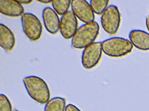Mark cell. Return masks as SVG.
<instances>
[{
    "label": "cell",
    "instance_id": "cell-1",
    "mask_svg": "<svg viewBox=\"0 0 149 111\" xmlns=\"http://www.w3.org/2000/svg\"><path fill=\"white\" fill-rule=\"evenodd\" d=\"M23 82L29 95L35 101L46 104L50 100V91L43 79L35 75H29L24 78Z\"/></svg>",
    "mask_w": 149,
    "mask_h": 111
},
{
    "label": "cell",
    "instance_id": "cell-2",
    "mask_svg": "<svg viewBox=\"0 0 149 111\" xmlns=\"http://www.w3.org/2000/svg\"><path fill=\"white\" fill-rule=\"evenodd\" d=\"M100 27L97 22L84 23L78 28L71 40L74 48L84 49L95 42L99 34Z\"/></svg>",
    "mask_w": 149,
    "mask_h": 111
},
{
    "label": "cell",
    "instance_id": "cell-3",
    "mask_svg": "<svg viewBox=\"0 0 149 111\" xmlns=\"http://www.w3.org/2000/svg\"><path fill=\"white\" fill-rule=\"evenodd\" d=\"M103 52L112 57H120L130 53L133 45L128 39L121 37H113L102 42Z\"/></svg>",
    "mask_w": 149,
    "mask_h": 111
},
{
    "label": "cell",
    "instance_id": "cell-4",
    "mask_svg": "<svg viewBox=\"0 0 149 111\" xmlns=\"http://www.w3.org/2000/svg\"><path fill=\"white\" fill-rule=\"evenodd\" d=\"M121 21V14L118 8L115 5H109L101 16L102 27L106 33L111 35L117 33Z\"/></svg>",
    "mask_w": 149,
    "mask_h": 111
},
{
    "label": "cell",
    "instance_id": "cell-5",
    "mask_svg": "<svg viewBox=\"0 0 149 111\" xmlns=\"http://www.w3.org/2000/svg\"><path fill=\"white\" fill-rule=\"evenodd\" d=\"M22 29L26 36L33 41L40 40L42 33V26L40 19L31 13H25L21 16Z\"/></svg>",
    "mask_w": 149,
    "mask_h": 111
},
{
    "label": "cell",
    "instance_id": "cell-6",
    "mask_svg": "<svg viewBox=\"0 0 149 111\" xmlns=\"http://www.w3.org/2000/svg\"><path fill=\"white\" fill-rule=\"evenodd\" d=\"M102 52L101 42H95L85 48L81 56L84 67L89 69L96 66L101 60Z\"/></svg>",
    "mask_w": 149,
    "mask_h": 111
},
{
    "label": "cell",
    "instance_id": "cell-7",
    "mask_svg": "<svg viewBox=\"0 0 149 111\" xmlns=\"http://www.w3.org/2000/svg\"><path fill=\"white\" fill-rule=\"evenodd\" d=\"M72 11L77 18L85 23L94 21L95 14L90 3L85 0L71 1Z\"/></svg>",
    "mask_w": 149,
    "mask_h": 111
},
{
    "label": "cell",
    "instance_id": "cell-8",
    "mask_svg": "<svg viewBox=\"0 0 149 111\" xmlns=\"http://www.w3.org/2000/svg\"><path fill=\"white\" fill-rule=\"evenodd\" d=\"M78 29L77 18L72 11H68L62 16L60 20V31L63 37L72 39Z\"/></svg>",
    "mask_w": 149,
    "mask_h": 111
},
{
    "label": "cell",
    "instance_id": "cell-9",
    "mask_svg": "<svg viewBox=\"0 0 149 111\" xmlns=\"http://www.w3.org/2000/svg\"><path fill=\"white\" fill-rule=\"evenodd\" d=\"M43 23L49 33L54 34L60 30V19L58 14L50 7H46L42 10Z\"/></svg>",
    "mask_w": 149,
    "mask_h": 111
},
{
    "label": "cell",
    "instance_id": "cell-10",
    "mask_svg": "<svg viewBox=\"0 0 149 111\" xmlns=\"http://www.w3.org/2000/svg\"><path fill=\"white\" fill-rule=\"evenodd\" d=\"M24 8L18 1L0 0V12L2 14L10 17L22 16Z\"/></svg>",
    "mask_w": 149,
    "mask_h": 111
},
{
    "label": "cell",
    "instance_id": "cell-11",
    "mask_svg": "<svg viewBox=\"0 0 149 111\" xmlns=\"http://www.w3.org/2000/svg\"><path fill=\"white\" fill-rule=\"evenodd\" d=\"M129 40L133 46L143 51L149 50V34L141 29H133L129 35Z\"/></svg>",
    "mask_w": 149,
    "mask_h": 111
},
{
    "label": "cell",
    "instance_id": "cell-12",
    "mask_svg": "<svg viewBox=\"0 0 149 111\" xmlns=\"http://www.w3.org/2000/svg\"><path fill=\"white\" fill-rule=\"evenodd\" d=\"M15 45V37L13 31L5 24H0V46L7 51H12Z\"/></svg>",
    "mask_w": 149,
    "mask_h": 111
},
{
    "label": "cell",
    "instance_id": "cell-13",
    "mask_svg": "<svg viewBox=\"0 0 149 111\" xmlns=\"http://www.w3.org/2000/svg\"><path fill=\"white\" fill-rule=\"evenodd\" d=\"M66 107V100L64 98L54 97L46 103L44 111H65Z\"/></svg>",
    "mask_w": 149,
    "mask_h": 111
},
{
    "label": "cell",
    "instance_id": "cell-14",
    "mask_svg": "<svg viewBox=\"0 0 149 111\" xmlns=\"http://www.w3.org/2000/svg\"><path fill=\"white\" fill-rule=\"evenodd\" d=\"M71 1L69 0H56L52 1L53 9L60 15L63 16L68 11L71 7Z\"/></svg>",
    "mask_w": 149,
    "mask_h": 111
},
{
    "label": "cell",
    "instance_id": "cell-15",
    "mask_svg": "<svg viewBox=\"0 0 149 111\" xmlns=\"http://www.w3.org/2000/svg\"><path fill=\"white\" fill-rule=\"evenodd\" d=\"M109 1L107 0H91L90 4L94 13L102 14L108 8Z\"/></svg>",
    "mask_w": 149,
    "mask_h": 111
},
{
    "label": "cell",
    "instance_id": "cell-16",
    "mask_svg": "<svg viewBox=\"0 0 149 111\" xmlns=\"http://www.w3.org/2000/svg\"><path fill=\"white\" fill-rule=\"evenodd\" d=\"M0 111H13L10 100L3 94L0 95Z\"/></svg>",
    "mask_w": 149,
    "mask_h": 111
},
{
    "label": "cell",
    "instance_id": "cell-17",
    "mask_svg": "<svg viewBox=\"0 0 149 111\" xmlns=\"http://www.w3.org/2000/svg\"><path fill=\"white\" fill-rule=\"evenodd\" d=\"M65 111H81L77 107L72 104H69L66 106Z\"/></svg>",
    "mask_w": 149,
    "mask_h": 111
},
{
    "label": "cell",
    "instance_id": "cell-18",
    "mask_svg": "<svg viewBox=\"0 0 149 111\" xmlns=\"http://www.w3.org/2000/svg\"><path fill=\"white\" fill-rule=\"evenodd\" d=\"M18 1L21 4H29L33 2L31 0H18Z\"/></svg>",
    "mask_w": 149,
    "mask_h": 111
},
{
    "label": "cell",
    "instance_id": "cell-19",
    "mask_svg": "<svg viewBox=\"0 0 149 111\" xmlns=\"http://www.w3.org/2000/svg\"><path fill=\"white\" fill-rule=\"evenodd\" d=\"M37 1L38 2L44 3V4H48V3H52V1H49V0H40V1Z\"/></svg>",
    "mask_w": 149,
    "mask_h": 111
},
{
    "label": "cell",
    "instance_id": "cell-20",
    "mask_svg": "<svg viewBox=\"0 0 149 111\" xmlns=\"http://www.w3.org/2000/svg\"><path fill=\"white\" fill-rule=\"evenodd\" d=\"M146 25L149 32V16H146Z\"/></svg>",
    "mask_w": 149,
    "mask_h": 111
},
{
    "label": "cell",
    "instance_id": "cell-21",
    "mask_svg": "<svg viewBox=\"0 0 149 111\" xmlns=\"http://www.w3.org/2000/svg\"><path fill=\"white\" fill-rule=\"evenodd\" d=\"M13 111H20L19 110H17V109H15V110H13Z\"/></svg>",
    "mask_w": 149,
    "mask_h": 111
}]
</instances>
